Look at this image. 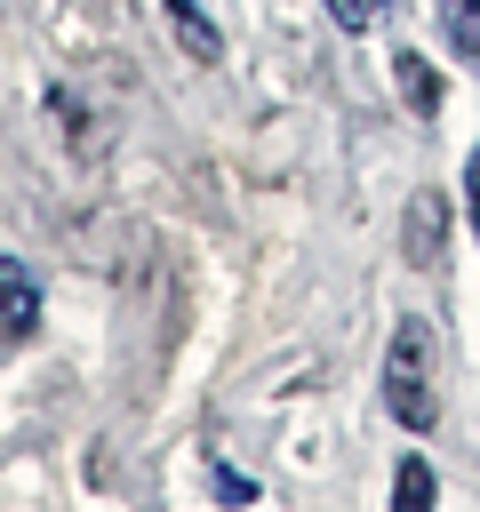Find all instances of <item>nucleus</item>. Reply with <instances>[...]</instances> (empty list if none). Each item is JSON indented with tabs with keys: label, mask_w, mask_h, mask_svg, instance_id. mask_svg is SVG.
Wrapping results in <instances>:
<instances>
[{
	"label": "nucleus",
	"mask_w": 480,
	"mask_h": 512,
	"mask_svg": "<svg viewBox=\"0 0 480 512\" xmlns=\"http://www.w3.org/2000/svg\"><path fill=\"white\" fill-rule=\"evenodd\" d=\"M384 408L400 432H432L440 424V400H432V336L424 320H400L392 344H384Z\"/></svg>",
	"instance_id": "obj_1"
},
{
	"label": "nucleus",
	"mask_w": 480,
	"mask_h": 512,
	"mask_svg": "<svg viewBox=\"0 0 480 512\" xmlns=\"http://www.w3.org/2000/svg\"><path fill=\"white\" fill-rule=\"evenodd\" d=\"M32 320H40V288H32L24 256H0V336H8V344H24V336H32Z\"/></svg>",
	"instance_id": "obj_2"
},
{
	"label": "nucleus",
	"mask_w": 480,
	"mask_h": 512,
	"mask_svg": "<svg viewBox=\"0 0 480 512\" xmlns=\"http://www.w3.org/2000/svg\"><path fill=\"white\" fill-rule=\"evenodd\" d=\"M400 240H408V264H440V248H448V208H440V192H416V200H408Z\"/></svg>",
	"instance_id": "obj_3"
},
{
	"label": "nucleus",
	"mask_w": 480,
	"mask_h": 512,
	"mask_svg": "<svg viewBox=\"0 0 480 512\" xmlns=\"http://www.w3.org/2000/svg\"><path fill=\"white\" fill-rule=\"evenodd\" d=\"M160 16H168V24H176V40L192 48V64H216V56H224V32L200 16V0H160Z\"/></svg>",
	"instance_id": "obj_4"
},
{
	"label": "nucleus",
	"mask_w": 480,
	"mask_h": 512,
	"mask_svg": "<svg viewBox=\"0 0 480 512\" xmlns=\"http://www.w3.org/2000/svg\"><path fill=\"white\" fill-rule=\"evenodd\" d=\"M392 80H400V96L416 104V120H432V112H440V72H432L416 48H400V56H392Z\"/></svg>",
	"instance_id": "obj_5"
},
{
	"label": "nucleus",
	"mask_w": 480,
	"mask_h": 512,
	"mask_svg": "<svg viewBox=\"0 0 480 512\" xmlns=\"http://www.w3.org/2000/svg\"><path fill=\"white\" fill-rule=\"evenodd\" d=\"M432 496H440V480H432V464H424V456H408V464L392 472V504H400V512H424Z\"/></svg>",
	"instance_id": "obj_6"
},
{
	"label": "nucleus",
	"mask_w": 480,
	"mask_h": 512,
	"mask_svg": "<svg viewBox=\"0 0 480 512\" xmlns=\"http://www.w3.org/2000/svg\"><path fill=\"white\" fill-rule=\"evenodd\" d=\"M448 48L480 64V0H448Z\"/></svg>",
	"instance_id": "obj_7"
},
{
	"label": "nucleus",
	"mask_w": 480,
	"mask_h": 512,
	"mask_svg": "<svg viewBox=\"0 0 480 512\" xmlns=\"http://www.w3.org/2000/svg\"><path fill=\"white\" fill-rule=\"evenodd\" d=\"M328 16L360 40V32H376V24H384V0H328Z\"/></svg>",
	"instance_id": "obj_8"
},
{
	"label": "nucleus",
	"mask_w": 480,
	"mask_h": 512,
	"mask_svg": "<svg viewBox=\"0 0 480 512\" xmlns=\"http://www.w3.org/2000/svg\"><path fill=\"white\" fill-rule=\"evenodd\" d=\"M216 496H232V504H256V480H248V472H224V464H216Z\"/></svg>",
	"instance_id": "obj_9"
},
{
	"label": "nucleus",
	"mask_w": 480,
	"mask_h": 512,
	"mask_svg": "<svg viewBox=\"0 0 480 512\" xmlns=\"http://www.w3.org/2000/svg\"><path fill=\"white\" fill-rule=\"evenodd\" d=\"M464 200H472V224H480V144H472V160H464Z\"/></svg>",
	"instance_id": "obj_10"
}]
</instances>
